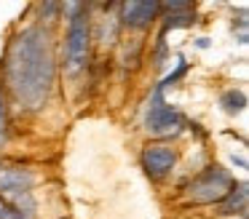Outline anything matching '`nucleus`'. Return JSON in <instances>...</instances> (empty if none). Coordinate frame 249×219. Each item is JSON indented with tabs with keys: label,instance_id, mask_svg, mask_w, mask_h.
<instances>
[{
	"label": "nucleus",
	"instance_id": "9d476101",
	"mask_svg": "<svg viewBox=\"0 0 249 219\" xmlns=\"http://www.w3.org/2000/svg\"><path fill=\"white\" fill-rule=\"evenodd\" d=\"M196 21V8H185V11H172V14L163 19V35L169 30H177V27H190Z\"/></svg>",
	"mask_w": 249,
	"mask_h": 219
},
{
	"label": "nucleus",
	"instance_id": "9b49d317",
	"mask_svg": "<svg viewBox=\"0 0 249 219\" xmlns=\"http://www.w3.org/2000/svg\"><path fill=\"white\" fill-rule=\"evenodd\" d=\"M177 62H179V64H177V69H174L172 75H166V78H163L161 83H158L156 88H153V94H161V96H163V91H166L169 85H174L177 80H182V78H185V72H188V62H185L182 56H179Z\"/></svg>",
	"mask_w": 249,
	"mask_h": 219
},
{
	"label": "nucleus",
	"instance_id": "39448f33",
	"mask_svg": "<svg viewBox=\"0 0 249 219\" xmlns=\"http://www.w3.org/2000/svg\"><path fill=\"white\" fill-rule=\"evenodd\" d=\"M140 166L145 168V174L150 176L153 182H161V179H166L174 171V166H177V150L166 142H153L140 152Z\"/></svg>",
	"mask_w": 249,
	"mask_h": 219
},
{
	"label": "nucleus",
	"instance_id": "20e7f679",
	"mask_svg": "<svg viewBox=\"0 0 249 219\" xmlns=\"http://www.w3.org/2000/svg\"><path fill=\"white\" fill-rule=\"evenodd\" d=\"M182 112L177 107H172L161 94L150 96V107H147L145 115V128L153 134V136H177L182 131Z\"/></svg>",
	"mask_w": 249,
	"mask_h": 219
},
{
	"label": "nucleus",
	"instance_id": "1a4fd4ad",
	"mask_svg": "<svg viewBox=\"0 0 249 219\" xmlns=\"http://www.w3.org/2000/svg\"><path fill=\"white\" fill-rule=\"evenodd\" d=\"M220 104H222V110H225L228 115H238V112L247 110V96H244V91L228 88L225 94L220 96Z\"/></svg>",
	"mask_w": 249,
	"mask_h": 219
},
{
	"label": "nucleus",
	"instance_id": "423d86ee",
	"mask_svg": "<svg viewBox=\"0 0 249 219\" xmlns=\"http://www.w3.org/2000/svg\"><path fill=\"white\" fill-rule=\"evenodd\" d=\"M161 14V3L156 0H129V3H118V24L129 27V30H145Z\"/></svg>",
	"mask_w": 249,
	"mask_h": 219
},
{
	"label": "nucleus",
	"instance_id": "f03ea898",
	"mask_svg": "<svg viewBox=\"0 0 249 219\" xmlns=\"http://www.w3.org/2000/svg\"><path fill=\"white\" fill-rule=\"evenodd\" d=\"M67 32H65V69L70 75H81L91 56V5L67 3Z\"/></svg>",
	"mask_w": 249,
	"mask_h": 219
},
{
	"label": "nucleus",
	"instance_id": "f257e3e1",
	"mask_svg": "<svg viewBox=\"0 0 249 219\" xmlns=\"http://www.w3.org/2000/svg\"><path fill=\"white\" fill-rule=\"evenodd\" d=\"M3 83L24 112H40L56 83L54 35L46 24H30L14 35L6 51Z\"/></svg>",
	"mask_w": 249,
	"mask_h": 219
},
{
	"label": "nucleus",
	"instance_id": "7ed1b4c3",
	"mask_svg": "<svg viewBox=\"0 0 249 219\" xmlns=\"http://www.w3.org/2000/svg\"><path fill=\"white\" fill-rule=\"evenodd\" d=\"M233 185H236V182H233V176H231V171H228V168H222V166H209V168H204L188 185L185 195H188V201L196 203V206L220 203L222 198L231 192Z\"/></svg>",
	"mask_w": 249,
	"mask_h": 219
},
{
	"label": "nucleus",
	"instance_id": "6e6552de",
	"mask_svg": "<svg viewBox=\"0 0 249 219\" xmlns=\"http://www.w3.org/2000/svg\"><path fill=\"white\" fill-rule=\"evenodd\" d=\"M247 201H249L247 182H238V185H233L231 192L220 201V214H225V217H231V214H241V217H247Z\"/></svg>",
	"mask_w": 249,
	"mask_h": 219
},
{
	"label": "nucleus",
	"instance_id": "0eeeda50",
	"mask_svg": "<svg viewBox=\"0 0 249 219\" xmlns=\"http://www.w3.org/2000/svg\"><path fill=\"white\" fill-rule=\"evenodd\" d=\"M35 185V174L24 166L14 163H0V195L11 192H30Z\"/></svg>",
	"mask_w": 249,
	"mask_h": 219
},
{
	"label": "nucleus",
	"instance_id": "f8f14e48",
	"mask_svg": "<svg viewBox=\"0 0 249 219\" xmlns=\"http://www.w3.org/2000/svg\"><path fill=\"white\" fill-rule=\"evenodd\" d=\"M8 142V104H6V91L0 83V147Z\"/></svg>",
	"mask_w": 249,
	"mask_h": 219
}]
</instances>
